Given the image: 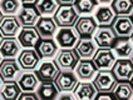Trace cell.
<instances>
[{
  "mask_svg": "<svg viewBox=\"0 0 133 100\" xmlns=\"http://www.w3.org/2000/svg\"><path fill=\"white\" fill-rule=\"evenodd\" d=\"M53 19L58 28H68L74 26L77 20L79 19V14L77 13L74 5H59L58 10L53 15Z\"/></svg>",
  "mask_w": 133,
  "mask_h": 100,
  "instance_id": "6da1fadb",
  "label": "cell"
},
{
  "mask_svg": "<svg viewBox=\"0 0 133 100\" xmlns=\"http://www.w3.org/2000/svg\"><path fill=\"white\" fill-rule=\"evenodd\" d=\"M79 55L77 54L75 49H65L59 48L57 55H55V64L59 68V70H74L79 61Z\"/></svg>",
  "mask_w": 133,
  "mask_h": 100,
  "instance_id": "7a4b0ae2",
  "label": "cell"
},
{
  "mask_svg": "<svg viewBox=\"0 0 133 100\" xmlns=\"http://www.w3.org/2000/svg\"><path fill=\"white\" fill-rule=\"evenodd\" d=\"M55 41L58 44L59 48H65V49H74L77 43L79 41L81 36L78 31L73 26L68 28H59L57 34L54 36Z\"/></svg>",
  "mask_w": 133,
  "mask_h": 100,
  "instance_id": "3957f363",
  "label": "cell"
},
{
  "mask_svg": "<svg viewBox=\"0 0 133 100\" xmlns=\"http://www.w3.org/2000/svg\"><path fill=\"white\" fill-rule=\"evenodd\" d=\"M22 70V66L15 58H4V60H1L0 63V76L3 81L16 80Z\"/></svg>",
  "mask_w": 133,
  "mask_h": 100,
  "instance_id": "277c9868",
  "label": "cell"
},
{
  "mask_svg": "<svg viewBox=\"0 0 133 100\" xmlns=\"http://www.w3.org/2000/svg\"><path fill=\"white\" fill-rule=\"evenodd\" d=\"M92 38L96 41L98 48H112L113 44L116 43V39H117V36H116L111 25H108V26H105V25L97 26L96 31H94Z\"/></svg>",
  "mask_w": 133,
  "mask_h": 100,
  "instance_id": "5b68a950",
  "label": "cell"
},
{
  "mask_svg": "<svg viewBox=\"0 0 133 100\" xmlns=\"http://www.w3.org/2000/svg\"><path fill=\"white\" fill-rule=\"evenodd\" d=\"M42 58L38 54L35 48H25L18 55V63L23 70H35L40 64Z\"/></svg>",
  "mask_w": 133,
  "mask_h": 100,
  "instance_id": "8992f818",
  "label": "cell"
},
{
  "mask_svg": "<svg viewBox=\"0 0 133 100\" xmlns=\"http://www.w3.org/2000/svg\"><path fill=\"white\" fill-rule=\"evenodd\" d=\"M117 81L118 80L116 79L111 69L98 70L96 76L93 78V84L96 85L98 91H112Z\"/></svg>",
  "mask_w": 133,
  "mask_h": 100,
  "instance_id": "52a82bcc",
  "label": "cell"
},
{
  "mask_svg": "<svg viewBox=\"0 0 133 100\" xmlns=\"http://www.w3.org/2000/svg\"><path fill=\"white\" fill-rule=\"evenodd\" d=\"M118 81H131L133 78V63L131 59H117L111 69Z\"/></svg>",
  "mask_w": 133,
  "mask_h": 100,
  "instance_id": "ba28073f",
  "label": "cell"
},
{
  "mask_svg": "<svg viewBox=\"0 0 133 100\" xmlns=\"http://www.w3.org/2000/svg\"><path fill=\"white\" fill-rule=\"evenodd\" d=\"M111 26L117 38H131L133 33V20L129 15H117Z\"/></svg>",
  "mask_w": 133,
  "mask_h": 100,
  "instance_id": "9c48e42d",
  "label": "cell"
},
{
  "mask_svg": "<svg viewBox=\"0 0 133 100\" xmlns=\"http://www.w3.org/2000/svg\"><path fill=\"white\" fill-rule=\"evenodd\" d=\"M97 72H98V68L94 64L93 59H79L77 66L74 68L75 75L78 76L79 80H83V81L93 80Z\"/></svg>",
  "mask_w": 133,
  "mask_h": 100,
  "instance_id": "30bf717a",
  "label": "cell"
},
{
  "mask_svg": "<svg viewBox=\"0 0 133 100\" xmlns=\"http://www.w3.org/2000/svg\"><path fill=\"white\" fill-rule=\"evenodd\" d=\"M59 91H73L79 79L75 75L74 70H60L57 78L54 79Z\"/></svg>",
  "mask_w": 133,
  "mask_h": 100,
  "instance_id": "8fae6325",
  "label": "cell"
},
{
  "mask_svg": "<svg viewBox=\"0 0 133 100\" xmlns=\"http://www.w3.org/2000/svg\"><path fill=\"white\" fill-rule=\"evenodd\" d=\"M92 59L97 65L98 70H104V69H112L116 61V55L112 48H98Z\"/></svg>",
  "mask_w": 133,
  "mask_h": 100,
  "instance_id": "7c38bea8",
  "label": "cell"
},
{
  "mask_svg": "<svg viewBox=\"0 0 133 100\" xmlns=\"http://www.w3.org/2000/svg\"><path fill=\"white\" fill-rule=\"evenodd\" d=\"M23 26L20 25L16 15H4L0 20V34L3 38L18 36Z\"/></svg>",
  "mask_w": 133,
  "mask_h": 100,
  "instance_id": "4fadbf2b",
  "label": "cell"
},
{
  "mask_svg": "<svg viewBox=\"0 0 133 100\" xmlns=\"http://www.w3.org/2000/svg\"><path fill=\"white\" fill-rule=\"evenodd\" d=\"M97 26H98V24H97L94 16H90V15L79 16V19L77 20L75 25H74V28L78 31L81 38H92Z\"/></svg>",
  "mask_w": 133,
  "mask_h": 100,
  "instance_id": "5bb4252c",
  "label": "cell"
},
{
  "mask_svg": "<svg viewBox=\"0 0 133 100\" xmlns=\"http://www.w3.org/2000/svg\"><path fill=\"white\" fill-rule=\"evenodd\" d=\"M42 38L35 26H23L18 34V40L22 48H35Z\"/></svg>",
  "mask_w": 133,
  "mask_h": 100,
  "instance_id": "9a60e30c",
  "label": "cell"
},
{
  "mask_svg": "<svg viewBox=\"0 0 133 100\" xmlns=\"http://www.w3.org/2000/svg\"><path fill=\"white\" fill-rule=\"evenodd\" d=\"M22 51V45L16 36L3 38L0 41V55L1 58H15Z\"/></svg>",
  "mask_w": 133,
  "mask_h": 100,
  "instance_id": "2e32d148",
  "label": "cell"
},
{
  "mask_svg": "<svg viewBox=\"0 0 133 100\" xmlns=\"http://www.w3.org/2000/svg\"><path fill=\"white\" fill-rule=\"evenodd\" d=\"M35 28L42 39L54 38L58 31V25L55 24L53 16H40Z\"/></svg>",
  "mask_w": 133,
  "mask_h": 100,
  "instance_id": "e0dca14e",
  "label": "cell"
},
{
  "mask_svg": "<svg viewBox=\"0 0 133 100\" xmlns=\"http://www.w3.org/2000/svg\"><path fill=\"white\" fill-rule=\"evenodd\" d=\"M18 20L22 26H35L38 20L40 18V14L38 13L35 5H24L22 6L20 11L16 14Z\"/></svg>",
  "mask_w": 133,
  "mask_h": 100,
  "instance_id": "ac0fdd59",
  "label": "cell"
},
{
  "mask_svg": "<svg viewBox=\"0 0 133 100\" xmlns=\"http://www.w3.org/2000/svg\"><path fill=\"white\" fill-rule=\"evenodd\" d=\"M75 99L79 100H93L96 99L98 89L93 84V81H78V84L75 85L73 90Z\"/></svg>",
  "mask_w": 133,
  "mask_h": 100,
  "instance_id": "d6986e66",
  "label": "cell"
},
{
  "mask_svg": "<svg viewBox=\"0 0 133 100\" xmlns=\"http://www.w3.org/2000/svg\"><path fill=\"white\" fill-rule=\"evenodd\" d=\"M18 84L20 86L22 91H35L40 80L38 78L37 73L33 70H24L16 79Z\"/></svg>",
  "mask_w": 133,
  "mask_h": 100,
  "instance_id": "ffe728a7",
  "label": "cell"
},
{
  "mask_svg": "<svg viewBox=\"0 0 133 100\" xmlns=\"http://www.w3.org/2000/svg\"><path fill=\"white\" fill-rule=\"evenodd\" d=\"M35 49L42 59H52L57 55L59 46L54 38H48V39H40Z\"/></svg>",
  "mask_w": 133,
  "mask_h": 100,
  "instance_id": "44dd1931",
  "label": "cell"
},
{
  "mask_svg": "<svg viewBox=\"0 0 133 100\" xmlns=\"http://www.w3.org/2000/svg\"><path fill=\"white\" fill-rule=\"evenodd\" d=\"M74 49L81 59H92L98 50V46L93 38H81Z\"/></svg>",
  "mask_w": 133,
  "mask_h": 100,
  "instance_id": "7402d4cb",
  "label": "cell"
},
{
  "mask_svg": "<svg viewBox=\"0 0 133 100\" xmlns=\"http://www.w3.org/2000/svg\"><path fill=\"white\" fill-rule=\"evenodd\" d=\"M59 72L60 70L57 66L55 61L46 59L42 64H39V68L35 73L40 81H48V80H54L57 78V75L59 74Z\"/></svg>",
  "mask_w": 133,
  "mask_h": 100,
  "instance_id": "603a6c76",
  "label": "cell"
},
{
  "mask_svg": "<svg viewBox=\"0 0 133 100\" xmlns=\"http://www.w3.org/2000/svg\"><path fill=\"white\" fill-rule=\"evenodd\" d=\"M112 50L117 59H131L133 54V43L129 38H119L113 44Z\"/></svg>",
  "mask_w": 133,
  "mask_h": 100,
  "instance_id": "cb8c5ba5",
  "label": "cell"
},
{
  "mask_svg": "<svg viewBox=\"0 0 133 100\" xmlns=\"http://www.w3.org/2000/svg\"><path fill=\"white\" fill-rule=\"evenodd\" d=\"M117 15L114 13V10L112 9V6L108 5H101V6H97L96 13H94V19H96L98 26H102V25H112V23L114 20Z\"/></svg>",
  "mask_w": 133,
  "mask_h": 100,
  "instance_id": "d4e9b609",
  "label": "cell"
},
{
  "mask_svg": "<svg viewBox=\"0 0 133 100\" xmlns=\"http://www.w3.org/2000/svg\"><path fill=\"white\" fill-rule=\"evenodd\" d=\"M59 89L54 80L40 81L37 88V94L39 99H57Z\"/></svg>",
  "mask_w": 133,
  "mask_h": 100,
  "instance_id": "484cf974",
  "label": "cell"
},
{
  "mask_svg": "<svg viewBox=\"0 0 133 100\" xmlns=\"http://www.w3.org/2000/svg\"><path fill=\"white\" fill-rule=\"evenodd\" d=\"M20 93H22V89H20V86H19L16 80L3 81V84L0 86V96H1V99L15 100L19 98Z\"/></svg>",
  "mask_w": 133,
  "mask_h": 100,
  "instance_id": "4316f807",
  "label": "cell"
},
{
  "mask_svg": "<svg viewBox=\"0 0 133 100\" xmlns=\"http://www.w3.org/2000/svg\"><path fill=\"white\" fill-rule=\"evenodd\" d=\"M113 96L116 99L128 100L133 98V85L129 81H117L112 89Z\"/></svg>",
  "mask_w": 133,
  "mask_h": 100,
  "instance_id": "83f0119b",
  "label": "cell"
},
{
  "mask_svg": "<svg viewBox=\"0 0 133 100\" xmlns=\"http://www.w3.org/2000/svg\"><path fill=\"white\" fill-rule=\"evenodd\" d=\"M58 0H37L35 8L40 16H53L59 8Z\"/></svg>",
  "mask_w": 133,
  "mask_h": 100,
  "instance_id": "f1b7e54d",
  "label": "cell"
},
{
  "mask_svg": "<svg viewBox=\"0 0 133 100\" xmlns=\"http://www.w3.org/2000/svg\"><path fill=\"white\" fill-rule=\"evenodd\" d=\"M73 5L79 15H89L97 9L98 0H75Z\"/></svg>",
  "mask_w": 133,
  "mask_h": 100,
  "instance_id": "f546056e",
  "label": "cell"
},
{
  "mask_svg": "<svg viewBox=\"0 0 133 100\" xmlns=\"http://www.w3.org/2000/svg\"><path fill=\"white\" fill-rule=\"evenodd\" d=\"M112 9L116 15H131L133 11V0H113Z\"/></svg>",
  "mask_w": 133,
  "mask_h": 100,
  "instance_id": "4dcf8cb0",
  "label": "cell"
},
{
  "mask_svg": "<svg viewBox=\"0 0 133 100\" xmlns=\"http://www.w3.org/2000/svg\"><path fill=\"white\" fill-rule=\"evenodd\" d=\"M22 9L20 0H0V10L4 15H16Z\"/></svg>",
  "mask_w": 133,
  "mask_h": 100,
  "instance_id": "1f68e13d",
  "label": "cell"
},
{
  "mask_svg": "<svg viewBox=\"0 0 133 100\" xmlns=\"http://www.w3.org/2000/svg\"><path fill=\"white\" fill-rule=\"evenodd\" d=\"M18 99H20V100H25V99L38 100L39 96H38V94H37V90H35V91H22Z\"/></svg>",
  "mask_w": 133,
  "mask_h": 100,
  "instance_id": "d6a6232c",
  "label": "cell"
},
{
  "mask_svg": "<svg viewBox=\"0 0 133 100\" xmlns=\"http://www.w3.org/2000/svg\"><path fill=\"white\" fill-rule=\"evenodd\" d=\"M57 99H75V95L73 91H59L57 95Z\"/></svg>",
  "mask_w": 133,
  "mask_h": 100,
  "instance_id": "836d02e7",
  "label": "cell"
},
{
  "mask_svg": "<svg viewBox=\"0 0 133 100\" xmlns=\"http://www.w3.org/2000/svg\"><path fill=\"white\" fill-rule=\"evenodd\" d=\"M113 93L112 91H98L96 99H113Z\"/></svg>",
  "mask_w": 133,
  "mask_h": 100,
  "instance_id": "e575fe53",
  "label": "cell"
},
{
  "mask_svg": "<svg viewBox=\"0 0 133 100\" xmlns=\"http://www.w3.org/2000/svg\"><path fill=\"white\" fill-rule=\"evenodd\" d=\"M74 1L75 0H58L60 5H72V4H74Z\"/></svg>",
  "mask_w": 133,
  "mask_h": 100,
  "instance_id": "d590c367",
  "label": "cell"
},
{
  "mask_svg": "<svg viewBox=\"0 0 133 100\" xmlns=\"http://www.w3.org/2000/svg\"><path fill=\"white\" fill-rule=\"evenodd\" d=\"M22 1V4L24 5H31V4H35L37 3V0H20Z\"/></svg>",
  "mask_w": 133,
  "mask_h": 100,
  "instance_id": "8d00e7d4",
  "label": "cell"
},
{
  "mask_svg": "<svg viewBox=\"0 0 133 100\" xmlns=\"http://www.w3.org/2000/svg\"><path fill=\"white\" fill-rule=\"evenodd\" d=\"M113 0H98V3H101V4H104V5H108V4H111Z\"/></svg>",
  "mask_w": 133,
  "mask_h": 100,
  "instance_id": "74e56055",
  "label": "cell"
},
{
  "mask_svg": "<svg viewBox=\"0 0 133 100\" xmlns=\"http://www.w3.org/2000/svg\"><path fill=\"white\" fill-rule=\"evenodd\" d=\"M3 16H4V14H3V13H1V10H0V20L3 19Z\"/></svg>",
  "mask_w": 133,
  "mask_h": 100,
  "instance_id": "f35d334b",
  "label": "cell"
},
{
  "mask_svg": "<svg viewBox=\"0 0 133 100\" xmlns=\"http://www.w3.org/2000/svg\"><path fill=\"white\" fill-rule=\"evenodd\" d=\"M1 84H3V79H1V76H0V86H1Z\"/></svg>",
  "mask_w": 133,
  "mask_h": 100,
  "instance_id": "ab89813d",
  "label": "cell"
},
{
  "mask_svg": "<svg viewBox=\"0 0 133 100\" xmlns=\"http://www.w3.org/2000/svg\"><path fill=\"white\" fill-rule=\"evenodd\" d=\"M131 40H132V43H133V33H132V35H131V38H129Z\"/></svg>",
  "mask_w": 133,
  "mask_h": 100,
  "instance_id": "60d3db41",
  "label": "cell"
},
{
  "mask_svg": "<svg viewBox=\"0 0 133 100\" xmlns=\"http://www.w3.org/2000/svg\"><path fill=\"white\" fill-rule=\"evenodd\" d=\"M1 39H3V35H1V34H0V41H1Z\"/></svg>",
  "mask_w": 133,
  "mask_h": 100,
  "instance_id": "b9f144b4",
  "label": "cell"
},
{
  "mask_svg": "<svg viewBox=\"0 0 133 100\" xmlns=\"http://www.w3.org/2000/svg\"><path fill=\"white\" fill-rule=\"evenodd\" d=\"M131 60H132V63H133V54H132V56H131Z\"/></svg>",
  "mask_w": 133,
  "mask_h": 100,
  "instance_id": "7bdbcfd3",
  "label": "cell"
},
{
  "mask_svg": "<svg viewBox=\"0 0 133 100\" xmlns=\"http://www.w3.org/2000/svg\"><path fill=\"white\" fill-rule=\"evenodd\" d=\"M131 15H132V16H131V18H132V20H133V11H132V14H131Z\"/></svg>",
  "mask_w": 133,
  "mask_h": 100,
  "instance_id": "ee69618b",
  "label": "cell"
},
{
  "mask_svg": "<svg viewBox=\"0 0 133 100\" xmlns=\"http://www.w3.org/2000/svg\"><path fill=\"white\" fill-rule=\"evenodd\" d=\"M1 60H3V59H1V55H0V63H1Z\"/></svg>",
  "mask_w": 133,
  "mask_h": 100,
  "instance_id": "f6af8a7d",
  "label": "cell"
},
{
  "mask_svg": "<svg viewBox=\"0 0 133 100\" xmlns=\"http://www.w3.org/2000/svg\"><path fill=\"white\" fill-rule=\"evenodd\" d=\"M131 83H132V85H133V78H132V80H131Z\"/></svg>",
  "mask_w": 133,
  "mask_h": 100,
  "instance_id": "bcb514c9",
  "label": "cell"
},
{
  "mask_svg": "<svg viewBox=\"0 0 133 100\" xmlns=\"http://www.w3.org/2000/svg\"><path fill=\"white\" fill-rule=\"evenodd\" d=\"M0 99H1V96H0Z\"/></svg>",
  "mask_w": 133,
  "mask_h": 100,
  "instance_id": "7dc6e473",
  "label": "cell"
}]
</instances>
